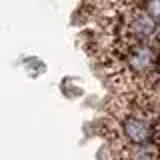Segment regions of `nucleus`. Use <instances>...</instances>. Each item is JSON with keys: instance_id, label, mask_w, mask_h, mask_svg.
Returning a JSON list of instances; mask_svg holds the SVG:
<instances>
[{"instance_id": "obj_1", "label": "nucleus", "mask_w": 160, "mask_h": 160, "mask_svg": "<svg viewBox=\"0 0 160 160\" xmlns=\"http://www.w3.org/2000/svg\"><path fill=\"white\" fill-rule=\"evenodd\" d=\"M118 160H160V150L154 144H128L118 150Z\"/></svg>"}]
</instances>
